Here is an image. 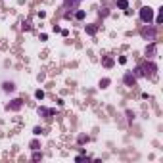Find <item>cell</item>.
<instances>
[{"mask_svg": "<svg viewBox=\"0 0 163 163\" xmlns=\"http://www.w3.org/2000/svg\"><path fill=\"white\" fill-rule=\"evenodd\" d=\"M29 146H31V150H41V142H38V140H31Z\"/></svg>", "mask_w": 163, "mask_h": 163, "instance_id": "17", "label": "cell"}, {"mask_svg": "<svg viewBox=\"0 0 163 163\" xmlns=\"http://www.w3.org/2000/svg\"><path fill=\"white\" fill-rule=\"evenodd\" d=\"M140 35H142V38L144 41H155V25H152V23H148V27H144L142 31H140Z\"/></svg>", "mask_w": 163, "mask_h": 163, "instance_id": "3", "label": "cell"}, {"mask_svg": "<svg viewBox=\"0 0 163 163\" xmlns=\"http://www.w3.org/2000/svg\"><path fill=\"white\" fill-rule=\"evenodd\" d=\"M155 54H157V42H154V41H152L150 44L146 46V58H148V60H154V58H155Z\"/></svg>", "mask_w": 163, "mask_h": 163, "instance_id": "5", "label": "cell"}, {"mask_svg": "<svg viewBox=\"0 0 163 163\" xmlns=\"http://www.w3.org/2000/svg\"><path fill=\"white\" fill-rule=\"evenodd\" d=\"M117 8L119 10H127L129 8V0H117Z\"/></svg>", "mask_w": 163, "mask_h": 163, "instance_id": "14", "label": "cell"}, {"mask_svg": "<svg viewBox=\"0 0 163 163\" xmlns=\"http://www.w3.org/2000/svg\"><path fill=\"white\" fill-rule=\"evenodd\" d=\"M16 88H17V86H16V83H14V81H4V83H2V92H4V94L16 92Z\"/></svg>", "mask_w": 163, "mask_h": 163, "instance_id": "8", "label": "cell"}, {"mask_svg": "<svg viewBox=\"0 0 163 163\" xmlns=\"http://www.w3.org/2000/svg\"><path fill=\"white\" fill-rule=\"evenodd\" d=\"M23 100L21 98H14V100H10L8 104H6V111H19L21 107H23Z\"/></svg>", "mask_w": 163, "mask_h": 163, "instance_id": "4", "label": "cell"}, {"mask_svg": "<svg viewBox=\"0 0 163 163\" xmlns=\"http://www.w3.org/2000/svg\"><path fill=\"white\" fill-rule=\"evenodd\" d=\"M102 65L106 67V69H111V67L115 65V60H113V58H104V60H102Z\"/></svg>", "mask_w": 163, "mask_h": 163, "instance_id": "10", "label": "cell"}, {"mask_svg": "<svg viewBox=\"0 0 163 163\" xmlns=\"http://www.w3.org/2000/svg\"><path fill=\"white\" fill-rule=\"evenodd\" d=\"M37 113H38V117H42V119H50L54 113H56V110H50V107H44V106H41L37 110Z\"/></svg>", "mask_w": 163, "mask_h": 163, "instance_id": "6", "label": "cell"}, {"mask_svg": "<svg viewBox=\"0 0 163 163\" xmlns=\"http://www.w3.org/2000/svg\"><path fill=\"white\" fill-rule=\"evenodd\" d=\"M35 98H37V100H44V90H35Z\"/></svg>", "mask_w": 163, "mask_h": 163, "instance_id": "18", "label": "cell"}, {"mask_svg": "<svg viewBox=\"0 0 163 163\" xmlns=\"http://www.w3.org/2000/svg\"><path fill=\"white\" fill-rule=\"evenodd\" d=\"M110 85H111V79H107V77L100 79V83H98V86H100V88H107Z\"/></svg>", "mask_w": 163, "mask_h": 163, "instance_id": "12", "label": "cell"}, {"mask_svg": "<svg viewBox=\"0 0 163 163\" xmlns=\"http://www.w3.org/2000/svg\"><path fill=\"white\" fill-rule=\"evenodd\" d=\"M127 119H129V123H132V121H135V111L127 110Z\"/></svg>", "mask_w": 163, "mask_h": 163, "instance_id": "20", "label": "cell"}, {"mask_svg": "<svg viewBox=\"0 0 163 163\" xmlns=\"http://www.w3.org/2000/svg\"><path fill=\"white\" fill-rule=\"evenodd\" d=\"M138 16H140V19H142V23H152V21H154V10H152L150 6H142Z\"/></svg>", "mask_w": 163, "mask_h": 163, "instance_id": "2", "label": "cell"}, {"mask_svg": "<svg viewBox=\"0 0 163 163\" xmlns=\"http://www.w3.org/2000/svg\"><path fill=\"white\" fill-rule=\"evenodd\" d=\"M85 31H86V35H96V31H98V25H94V23H90V25H86L85 27Z\"/></svg>", "mask_w": 163, "mask_h": 163, "instance_id": "11", "label": "cell"}, {"mask_svg": "<svg viewBox=\"0 0 163 163\" xmlns=\"http://www.w3.org/2000/svg\"><path fill=\"white\" fill-rule=\"evenodd\" d=\"M123 83H125L127 86H135V85H136V77H135V73H132V71H127V73L123 75Z\"/></svg>", "mask_w": 163, "mask_h": 163, "instance_id": "7", "label": "cell"}, {"mask_svg": "<svg viewBox=\"0 0 163 163\" xmlns=\"http://www.w3.org/2000/svg\"><path fill=\"white\" fill-rule=\"evenodd\" d=\"M23 29H25V31H29V29H31V21H25V23H23Z\"/></svg>", "mask_w": 163, "mask_h": 163, "instance_id": "23", "label": "cell"}, {"mask_svg": "<svg viewBox=\"0 0 163 163\" xmlns=\"http://www.w3.org/2000/svg\"><path fill=\"white\" fill-rule=\"evenodd\" d=\"M33 135H35V136H41L42 135V129H41V127H35V129H33Z\"/></svg>", "mask_w": 163, "mask_h": 163, "instance_id": "21", "label": "cell"}, {"mask_svg": "<svg viewBox=\"0 0 163 163\" xmlns=\"http://www.w3.org/2000/svg\"><path fill=\"white\" fill-rule=\"evenodd\" d=\"M88 140H90V138H88L86 135H79V136H77V142H79V144H88Z\"/></svg>", "mask_w": 163, "mask_h": 163, "instance_id": "15", "label": "cell"}, {"mask_svg": "<svg viewBox=\"0 0 163 163\" xmlns=\"http://www.w3.org/2000/svg\"><path fill=\"white\" fill-rule=\"evenodd\" d=\"M117 61H119L121 65H125V63H127V58H125V56H119V60H117Z\"/></svg>", "mask_w": 163, "mask_h": 163, "instance_id": "22", "label": "cell"}, {"mask_svg": "<svg viewBox=\"0 0 163 163\" xmlns=\"http://www.w3.org/2000/svg\"><path fill=\"white\" fill-rule=\"evenodd\" d=\"M140 69H142V75H144V77L152 79V77H155V75H157V63H154L152 60H148V61H144V63H140Z\"/></svg>", "mask_w": 163, "mask_h": 163, "instance_id": "1", "label": "cell"}, {"mask_svg": "<svg viewBox=\"0 0 163 163\" xmlns=\"http://www.w3.org/2000/svg\"><path fill=\"white\" fill-rule=\"evenodd\" d=\"M98 16H100V17H107V16H110V10H107L106 6H104V8L98 10Z\"/></svg>", "mask_w": 163, "mask_h": 163, "instance_id": "16", "label": "cell"}, {"mask_svg": "<svg viewBox=\"0 0 163 163\" xmlns=\"http://www.w3.org/2000/svg\"><path fill=\"white\" fill-rule=\"evenodd\" d=\"M33 159H35V161L42 159V152H38V150H33Z\"/></svg>", "mask_w": 163, "mask_h": 163, "instance_id": "19", "label": "cell"}, {"mask_svg": "<svg viewBox=\"0 0 163 163\" xmlns=\"http://www.w3.org/2000/svg\"><path fill=\"white\" fill-rule=\"evenodd\" d=\"M85 17H86V12H85V10H75V19L83 21Z\"/></svg>", "mask_w": 163, "mask_h": 163, "instance_id": "13", "label": "cell"}, {"mask_svg": "<svg viewBox=\"0 0 163 163\" xmlns=\"http://www.w3.org/2000/svg\"><path fill=\"white\" fill-rule=\"evenodd\" d=\"M79 4H81V0H63V6L67 10H71V14H73L75 10H79Z\"/></svg>", "mask_w": 163, "mask_h": 163, "instance_id": "9", "label": "cell"}]
</instances>
